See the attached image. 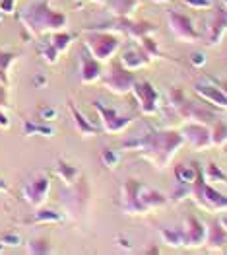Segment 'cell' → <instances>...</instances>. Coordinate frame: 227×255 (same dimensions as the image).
I'll return each mask as SVG.
<instances>
[{
  "label": "cell",
  "instance_id": "f35d334b",
  "mask_svg": "<svg viewBox=\"0 0 227 255\" xmlns=\"http://www.w3.org/2000/svg\"><path fill=\"white\" fill-rule=\"evenodd\" d=\"M6 104V86H0V106Z\"/></svg>",
  "mask_w": 227,
  "mask_h": 255
},
{
  "label": "cell",
  "instance_id": "8fae6325",
  "mask_svg": "<svg viewBox=\"0 0 227 255\" xmlns=\"http://www.w3.org/2000/svg\"><path fill=\"white\" fill-rule=\"evenodd\" d=\"M49 191H51V179L45 175V173H37L35 177H31L25 185H23V201L29 203L31 207L39 209L45 205L47 197H49Z\"/></svg>",
  "mask_w": 227,
  "mask_h": 255
},
{
  "label": "cell",
  "instance_id": "ab89813d",
  "mask_svg": "<svg viewBox=\"0 0 227 255\" xmlns=\"http://www.w3.org/2000/svg\"><path fill=\"white\" fill-rule=\"evenodd\" d=\"M218 222H220V224H222V226H224V228L227 230V209L224 211V214L220 216V220H218Z\"/></svg>",
  "mask_w": 227,
  "mask_h": 255
},
{
  "label": "cell",
  "instance_id": "7a4b0ae2",
  "mask_svg": "<svg viewBox=\"0 0 227 255\" xmlns=\"http://www.w3.org/2000/svg\"><path fill=\"white\" fill-rule=\"evenodd\" d=\"M167 203H169V197L165 193L157 191L138 179H128L121 187V209L126 214L144 216L163 209Z\"/></svg>",
  "mask_w": 227,
  "mask_h": 255
},
{
  "label": "cell",
  "instance_id": "9a60e30c",
  "mask_svg": "<svg viewBox=\"0 0 227 255\" xmlns=\"http://www.w3.org/2000/svg\"><path fill=\"white\" fill-rule=\"evenodd\" d=\"M150 63H151V59L146 55V51L138 43H136V45H128L123 51L121 59H119V64L124 66L126 70H130V72H136V70L148 66Z\"/></svg>",
  "mask_w": 227,
  "mask_h": 255
},
{
  "label": "cell",
  "instance_id": "6da1fadb",
  "mask_svg": "<svg viewBox=\"0 0 227 255\" xmlns=\"http://www.w3.org/2000/svg\"><path fill=\"white\" fill-rule=\"evenodd\" d=\"M185 144V136L181 134V130H151L148 134H140L136 138L124 140V150H138L140 156L148 160L150 164H153L157 170H163L171 164L173 156L179 152V148Z\"/></svg>",
  "mask_w": 227,
  "mask_h": 255
},
{
  "label": "cell",
  "instance_id": "3957f363",
  "mask_svg": "<svg viewBox=\"0 0 227 255\" xmlns=\"http://www.w3.org/2000/svg\"><path fill=\"white\" fill-rule=\"evenodd\" d=\"M21 25L33 35L39 37L45 33H55V31H62L68 23L66 14H62L59 10H55L51 6L49 0H33L27 6H23L18 16Z\"/></svg>",
  "mask_w": 227,
  "mask_h": 255
},
{
  "label": "cell",
  "instance_id": "f546056e",
  "mask_svg": "<svg viewBox=\"0 0 227 255\" xmlns=\"http://www.w3.org/2000/svg\"><path fill=\"white\" fill-rule=\"evenodd\" d=\"M39 53H41L43 61L47 64H57L59 61V57H61V53L53 47V43L51 41H43L39 43Z\"/></svg>",
  "mask_w": 227,
  "mask_h": 255
},
{
  "label": "cell",
  "instance_id": "836d02e7",
  "mask_svg": "<svg viewBox=\"0 0 227 255\" xmlns=\"http://www.w3.org/2000/svg\"><path fill=\"white\" fill-rule=\"evenodd\" d=\"M0 244L2 248H18L21 246V238L18 234H4L0 236Z\"/></svg>",
  "mask_w": 227,
  "mask_h": 255
},
{
  "label": "cell",
  "instance_id": "4316f807",
  "mask_svg": "<svg viewBox=\"0 0 227 255\" xmlns=\"http://www.w3.org/2000/svg\"><path fill=\"white\" fill-rule=\"evenodd\" d=\"M62 220H64V214L59 211H51V209H41L31 218V222H35V224H57Z\"/></svg>",
  "mask_w": 227,
  "mask_h": 255
},
{
  "label": "cell",
  "instance_id": "d6a6232c",
  "mask_svg": "<svg viewBox=\"0 0 227 255\" xmlns=\"http://www.w3.org/2000/svg\"><path fill=\"white\" fill-rule=\"evenodd\" d=\"M181 2L190 10H212L214 8L212 0H181Z\"/></svg>",
  "mask_w": 227,
  "mask_h": 255
},
{
  "label": "cell",
  "instance_id": "ac0fdd59",
  "mask_svg": "<svg viewBox=\"0 0 227 255\" xmlns=\"http://www.w3.org/2000/svg\"><path fill=\"white\" fill-rule=\"evenodd\" d=\"M55 173H57V177H59L61 181H64V185H68V187H72L74 183H78V181H80V175H82V171H80L78 166L66 162L64 158H59V160H57Z\"/></svg>",
  "mask_w": 227,
  "mask_h": 255
},
{
  "label": "cell",
  "instance_id": "603a6c76",
  "mask_svg": "<svg viewBox=\"0 0 227 255\" xmlns=\"http://www.w3.org/2000/svg\"><path fill=\"white\" fill-rule=\"evenodd\" d=\"M210 130H212V146L216 148H224L227 144V123L224 119H216L212 125H210Z\"/></svg>",
  "mask_w": 227,
  "mask_h": 255
},
{
  "label": "cell",
  "instance_id": "30bf717a",
  "mask_svg": "<svg viewBox=\"0 0 227 255\" xmlns=\"http://www.w3.org/2000/svg\"><path fill=\"white\" fill-rule=\"evenodd\" d=\"M181 134L185 136V142H188L196 152H204L212 148V130L206 123L188 121L181 127Z\"/></svg>",
  "mask_w": 227,
  "mask_h": 255
},
{
  "label": "cell",
  "instance_id": "484cf974",
  "mask_svg": "<svg viewBox=\"0 0 227 255\" xmlns=\"http://www.w3.org/2000/svg\"><path fill=\"white\" fill-rule=\"evenodd\" d=\"M74 39H76V35H74V33H66L64 29H62V31H55V33L51 35V43H53V47H55L61 55L70 49V45L74 43Z\"/></svg>",
  "mask_w": 227,
  "mask_h": 255
},
{
  "label": "cell",
  "instance_id": "277c9868",
  "mask_svg": "<svg viewBox=\"0 0 227 255\" xmlns=\"http://www.w3.org/2000/svg\"><path fill=\"white\" fill-rule=\"evenodd\" d=\"M124 35L115 31V29H107V27H87L83 31V47L85 51L97 59L99 63H109L117 53L119 49L123 47Z\"/></svg>",
  "mask_w": 227,
  "mask_h": 255
},
{
  "label": "cell",
  "instance_id": "ba28073f",
  "mask_svg": "<svg viewBox=\"0 0 227 255\" xmlns=\"http://www.w3.org/2000/svg\"><path fill=\"white\" fill-rule=\"evenodd\" d=\"M101 82H103V86L109 92H113L117 96H126V94L132 92V88L138 82V78L134 76V72L126 70L124 66L115 64V66H111L109 72H103Z\"/></svg>",
  "mask_w": 227,
  "mask_h": 255
},
{
  "label": "cell",
  "instance_id": "e0dca14e",
  "mask_svg": "<svg viewBox=\"0 0 227 255\" xmlns=\"http://www.w3.org/2000/svg\"><path fill=\"white\" fill-rule=\"evenodd\" d=\"M68 111H70V115H72L74 128H76V132H78V134H82V136H97L99 128L93 127V125L85 119V115H83L82 111L76 107V104H74L72 100L68 102Z\"/></svg>",
  "mask_w": 227,
  "mask_h": 255
},
{
  "label": "cell",
  "instance_id": "bcb514c9",
  "mask_svg": "<svg viewBox=\"0 0 227 255\" xmlns=\"http://www.w3.org/2000/svg\"><path fill=\"white\" fill-rule=\"evenodd\" d=\"M2 16H4V14H2V10H0V21H2Z\"/></svg>",
  "mask_w": 227,
  "mask_h": 255
},
{
  "label": "cell",
  "instance_id": "1f68e13d",
  "mask_svg": "<svg viewBox=\"0 0 227 255\" xmlns=\"http://www.w3.org/2000/svg\"><path fill=\"white\" fill-rule=\"evenodd\" d=\"M101 162H103L105 168L115 170V168L119 166V162H121V154L113 148H105L103 152H101Z\"/></svg>",
  "mask_w": 227,
  "mask_h": 255
},
{
  "label": "cell",
  "instance_id": "9c48e42d",
  "mask_svg": "<svg viewBox=\"0 0 227 255\" xmlns=\"http://www.w3.org/2000/svg\"><path fill=\"white\" fill-rule=\"evenodd\" d=\"M167 23H169V29L171 33L183 43H196L200 41V33L196 31L192 20L183 14V12H177V10H167Z\"/></svg>",
  "mask_w": 227,
  "mask_h": 255
},
{
  "label": "cell",
  "instance_id": "74e56055",
  "mask_svg": "<svg viewBox=\"0 0 227 255\" xmlns=\"http://www.w3.org/2000/svg\"><path fill=\"white\" fill-rule=\"evenodd\" d=\"M0 127H2V128L10 127V117H8V115L2 111V107H0Z\"/></svg>",
  "mask_w": 227,
  "mask_h": 255
},
{
  "label": "cell",
  "instance_id": "ee69618b",
  "mask_svg": "<svg viewBox=\"0 0 227 255\" xmlns=\"http://www.w3.org/2000/svg\"><path fill=\"white\" fill-rule=\"evenodd\" d=\"M89 2H95V4H105L107 0H89Z\"/></svg>",
  "mask_w": 227,
  "mask_h": 255
},
{
  "label": "cell",
  "instance_id": "d590c367",
  "mask_svg": "<svg viewBox=\"0 0 227 255\" xmlns=\"http://www.w3.org/2000/svg\"><path fill=\"white\" fill-rule=\"evenodd\" d=\"M190 63H192V66H196V68H202L204 64H206V55L204 53H192L190 55Z\"/></svg>",
  "mask_w": 227,
  "mask_h": 255
},
{
  "label": "cell",
  "instance_id": "44dd1931",
  "mask_svg": "<svg viewBox=\"0 0 227 255\" xmlns=\"http://www.w3.org/2000/svg\"><path fill=\"white\" fill-rule=\"evenodd\" d=\"M159 238L161 242L169 246V248H185V232H183V226H177V228H159Z\"/></svg>",
  "mask_w": 227,
  "mask_h": 255
},
{
  "label": "cell",
  "instance_id": "7c38bea8",
  "mask_svg": "<svg viewBox=\"0 0 227 255\" xmlns=\"http://www.w3.org/2000/svg\"><path fill=\"white\" fill-rule=\"evenodd\" d=\"M194 92L200 100H204L206 104L220 107V109H227V94L218 86L216 80L212 78H204L200 82L194 84Z\"/></svg>",
  "mask_w": 227,
  "mask_h": 255
},
{
  "label": "cell",
  "instance_id": "cb8c5ba5",
  "mask_svg": "<svg viewBox=\"0 0 227 255\" xmlns=\"http://www.w3.org/2000/svg\"><path fill=\"white\" fill-rule=\"evenodd\" d=\"M16 59H18V57H16L14 53H8V51L0 49V86L10 84V76H8V72H10L12 64L16 63Z\"/></svg>",
  "mask_w": 227,
  "mask_h": 255
},
{
  "label": "cell",
  "instance_id": "4fadbf2b",
  "mask_svg": "<svg viewBox=\"0 0 227 255\" xmlns=\"http://www.w3.org/2000/svg\"><path fill=\"white\" fill-rule=\"evenodd\" d=\"M183 232H185V248H202L206 246L208 240V226L196 216L188 214L183 222Z\"/></svg>",
  "mask_w": 227,
  "mask_h": 255
},
{
  "label": "cell",
  "instance_id": "4dcf8cb0",
  "mask_svg": "<svg viewBox=\"0 0 227 255\" xmlns=\"http://www.w3.org/2000/svg\"><path fill=\"white\" fill-rule=\"evenodd\" d=\"M138 45L144 49L146 55H148L151 61H155V59L159 57V47H157V41H155L151 35H146V37H142V39H138Z\"/></svg>",
  "mask_w": 227,
  "mask_h": 255
},
{
  "label": "cell",
  "instance_id": "7402d4cb",
  "mask_svg": "<svg viewBox=\"0 0 227 255\" xmlns=\"http://www.w3.org/2000/svg\"><path fill=\"white\" fill-rule=\"evenodd\" d=\"M198 177H200V170H198L196 166H190V164H179V166L175 168V179H177V183L192 185Z\"/></svg>",
  "mask_w": 227,
  "mask_h": 255
},
{
  "label": "cell",
  "instance_id": "e575fe53",
  "mask_svg": "<svg viewBox=\"0 0 227 255\" xmlns=\"http://www.w3.org/2000/svg\"><path fill=\"white\" fill-rule=\"evenodd\" d=\"M39 115H41L43 121H55V119H57V115H59V111H57L55 107H41Z\"/></svg>",
  "mask_w": 227,
  "mask_h": 255
},
{
  "label": "cell",
  "instance_id": "f6af8a7d",
  "mask_svg": "<svg viewBox=\"0 0 227 255\" xmlns=\"http://www.w3.org/2000/svg\"><path fill=\"white\" fill-rule=\"evenodd\" d=\"M153 2H157V4H165V2H171V0H153Z\"/></svg>",
  "mask_w": 227,
  "mask_h": 255
},
{
  "label": "cell",
  "instance_id": "c3c4849f",
  "mask_svg": "<svg viewBox=\"0 0 227 255\" xmlns=\"http://www.w3.org/2000/svg\"><path fill=\"white\" fill-rule=\"evenodd\" d=\"M78 2H80V0H78Z\"/></svg>",
  "mask_w": 227,
  "mask_h": 255
},
{
  "label": "cell",
  "instance_id": "d6986e66",
  "mask_svg": "<svg viewBox=\"0 0 227 255\" xmlns=\"http://www.w3.org/2000/svg\"><path fill=\"white\" fill-rule=\"evenodd\" d=\"M206 244L210 246L212 252H226L227 248V230L220 224L214 222L212 226H208V240Z\"/></svg>",
  "mask_w": 227,
  "mask_h": 255
},
{
  "label": "cell",
  "instance_id": "5bb4252c",
  "mask_svg": "<svg viewBox=\"0 0 227 255\" xmlns=\"http://www.w3.org/2000/svg\"><path fill=\"white\" fill-rule=\"evenodd\" d=\"M103 63L93 59L87 51L80 53V80L82 84H95L103 76Z\"/></svg>",
  "mask_w": 227,
  "mask_h": 255
},
{
  "label": "cell",
  "instance_id": "7bdbcfd3",
  "mask_svg": "<svg viewBox=\"0 0 227 255\" xmlns=\"http://www.w3.org/2000/svg\"><path fill=\"white\" fill-rule=\"evenodd\" d=\"M119 244H121V246H123L124 250H128V252H130V250H132V248H130V246H128V242H126V240H123V238H119Z\"/></svg>",
  "mask_w": 227,
  "mask_h": 255
},
{
  "label": "cell",
  "instance_id": "60d3db41",
  "mask_svg": "<svg viewBox=\"0 0 227 255\" xmlns=\"http://www.w3.org/2000/svg\"><path fill=\"white\" fill-rule=\"evenodd\" d=\"M35 86H47V78L45 76H35Z\"/></svg>",
  "mask_w": 227,
  "mask_h": 255
},
{
  "label": "cell",
  "instance_id": "b9f144b4",
  "mask_svg": "<svg viewBox=\"0 0 227 255\" xmlns=\"http://www.w3.org/2000/svg\"><path fill=\"white\" fill-rule=\"evenodd\" d=\"M10 189H8V185H6V181L4 179H0V193H8Z\"/></svg>",
  "mask_w": 227,
  "mask_h": 255
},
{
  "label": "cell",
  "instance_id": "d4e9b609",
  "mask_svg": "<svg viewBox=\"0 0 227 255\" xmlns=\"http://www.w3.org/2000/svg\"><path fill=\"white\" fill-rule=\"evenodd\" d=\"M202 177L206 179L208 183H226L227 185V173L216 162H210V164H206V168H204V171H202Z\"/></svg>",
  "mask_w": 227,
  "mask_h": 255
},
{
  "label": "cell",
  "instance_id": "2e32d148",
  "mask_svg": "<svg viewBox=\"0 0 227 255\" xmlns=\"http://www.w3.org/2000/svg\"><path fill=\"white\" fill-rule=\"evenodd\" d=\"M208 35L206 41L210 47H216L220 45L224 35L227 33V8H220V10H214L212 14V20L208 21Z\"/></svg>",
  "mask_w": 227,
  "mask_h": 255
},
{
  "label": "cell",
  "instance_id": "8d00e7d4",
  "mask_svg": "<svg viewBox=\"0 0 227 255\" xmlns=\"http://www.w3.org/2000/svg\"><path fill=\"white\" fill-rule=\"evenodd\" d=\"M14 8H16V0H0L2 14H14Z\"/></svg>",
  "mask_w": 227,
  "mask_h": 255
},
{
  "label": "cell",
  "instance_id": "83f0119b",
  "mask_svg": "<svg viewBox=\"0 0 227 255\" xmlns=\"http://www.w3.org/2000/svg\"><path fill=\"white\" fill-rule=\"evenodd\" d=\"M55 128L49 125H39L33 121H23V134L25 136H33V134H41V136H55Z\"/></svg>",
  "mask_w": 227,
  "mask_h": 255
},
{
  "label": "cell",
  "instance_id": "f1b7e54d",
  "mask_svg": "<svg viewBox=\"0 0 227 255\" xmlns=\"http://www.w3.org/2000/svg\"><path fill=\"white\" fill-rule=\"evenodd\" d=\"M27 252H29V254L41 255V254H53L55 250H53V246H51L47 240H43V238H33V240L27 242Z\"/></svg>",
  "mask_w": 227,
  "mask_h": 255
},
{
  "label": "cell",
  "instance_id": "5b68a950",
  "mask_svg": "<svg viewBox=\"0 0 227 255\" xmlns=\"http://www.w3.org/2000/svg\"><path fill=\"white\" fill-rule=\"evenodd\" d=\"M190 197L196 203V207L206 211V213H224L227 209V197L224 193L218 191L212 183H208L206 179L202 177V171H200V177L192 183Z\"/></svg>",
  "mask_w": 227,
  "mask_h": 255
},
{
  "label": "cell",
  "instance_id": "8992f818",
  "mask_svg": "<svg viewBox=\"0 0 227 255\" xmlns=\"http://www.w3.org/2000/svg\"><path fill=\"white\" fill-rule=\"evenodd\" d=\"M138 104V109L142 115H157L161 111V96L155 90V86L151 84L150 80H138L132 92H130Z\"/></svg>",
  "mask_w": 227,
  "mask_h": 255
},
{
  "label": "cell",
  "instance_id": "ffe728a7",
  "mask_svg": "<svg viewBox=\"0 0 227 255\" xmlns=\"http://www.w3.org/2000/svg\"><path fill=\"white\" fill-rule=\"evenodd\" d=\"M138 8V0H107V10L115 18H130Z\"/></svg>",
  "mask_w": 227,
  "mask_h": 255
},
{
  "label": "cell",
  "instance_id": "7dc6e473",
  "mask_svg": "<svg viewBox=\"0 0 227 255\" xmlns=\"http://www.w3.org/2000/svg\"><path fill=\"white\" fill-rule=\"evenodd\" d=\"M2 250H4V248H2V244H0V252H2Z\"/></svg>",
  "mask_w": 227,
  "mask_h": 255
},
{
  "label": "cell",
  "instance_id": "52a82bcc",
  "mask_svg": "<svg viewBox=\"0 0 227 255\" xmlns=\"http://www.w3.org/2000/svg\"><path fill=\"white\" fill-rule=\"evenodd\" d=\"M93 107L101 119V128L107 134H121L134 123L132 115H121L115 107H109L101 102H93Z\"/></svg>",
  "mask_w": 227,
  "mask_h": 255
}]
</instances>
